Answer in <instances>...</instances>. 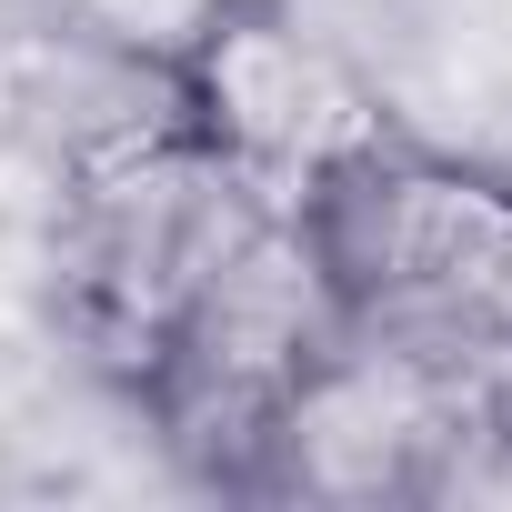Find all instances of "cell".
Returning a JSON list of instances; mask_svg holds the SVG:
<instances>
[{"label":"cell","mask_w":512,"mask_h":512,"mask_svg":"<svg viewBox=\"0 0 512 512\" xmlns=\"http://www.w3.org/2000/svg\"><path fill=\"white\" fill-rule=\"evenodd\" d=\"M61 322L91 362L151 382L171 322L191 312V292L262 231L282 201H262L231 161H211L191 131L61 191Z\"/></svg>","instance_id":"2"},{"label":"cell","mask_w":512,"mask_h":512,"mask_svg":"<svg viewBox=\"0 0 512 512\" xmlns=\"http://www.w3.org/2000/svg\"><path fill=\"white\" fill-rule=\"evenodd\" d=\"M161 141H181L171 51L101 31V21H11L0 31V151L11 161L81 191Z\"/></svg>","instance_id":"5"},{"label":"cell","mask_w":512,"mask_h":512,"mask_svg":"<svg viewBox=\"0 0 512 512\" xmlns=\"http://www.w3.org/2000/svg\"><path fill=\"white\" fill-rule=\"evenodd\" d=\"M342 342V292L322 272V251L292 211H272L231 262L191 292V312L171 322L161 362H151V412L171 422V442L211 452L231 482L262 472L272 412L282 392Z\"/></svg>","instance_id":"3"},{"label":"cell","mask_w":512,"mask_h":512,"mask_svg":"<svg viewBox=\"0 0 512 512\" xmlns=\"http://www.w3.org/2000/svg\"><path fill=\"white\" fill-rule=\"evenodd\" d=\"M171 71H181V131L282 211H302L312 181H332L352 151L382 141L372 91L292 0H211L171 41Z\"/></svg>","instance_id":"4"},{"label":"cell","mask_w":512,"mask_h":512,"mask_svg":"<svg viewBox=\"0 0 512 512\" xmlns=\"http://www.w3.org/2000/svg\"><path fill=\"white\" fill-rule=\"evenodd\" d=\"M322 251L352 332L452 352V362H512V191L422 151H352L332 181L292 211Z\"/></svg>","instance_id":"1"}]
</instances>
